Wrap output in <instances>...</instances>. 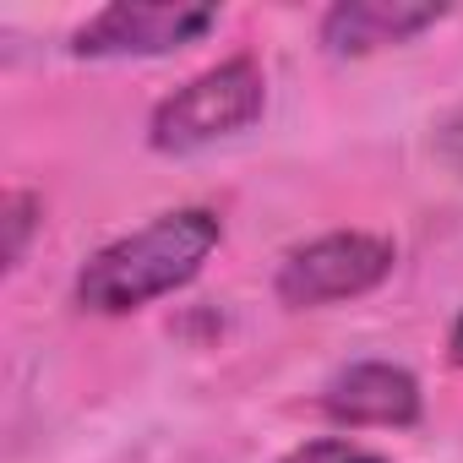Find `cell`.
Segmentation results:
<instances>
[{
    "label": "cell",
    "mask_w": 463,
    "mask_h": 463,
    "mask_svg": "<svg viewBox=\"0 0 463 463\" xmlns=\"http://www.w3.org/2000/svg\"><path fill=\"white\" fill-rule=\"evenodd\" d=\"M223 241V223L218 213L207 207H180V213H164L153 218L137 235L93 251L77 273V306L99 311V317H126V311H142L175 289H185L207 257L218 251Z\"/></svg>",
    "instance_id": "cell-1"
},
{
    "label": "cell",
    "mask_w": 463,
    "mask_h": 463,
    "mask_svg": "<svg viewBox=\"0 0 463 463\" xmlns=\"http://www.w3.org/2000/svg\"><path fill=\"white\" fill-rule=\"evenodd\" d=\"M392 273V241L365 235V229H338V235L306 241L284 257L279 268V300L306 311V306H333L371 295Z\"/></svg>",
    "instance_id": "cell-3"
},
{
    "label": "cell",
    "mask_w": 463,
    "mask_h": 463,
    "mask_svg": "<svg viewBox=\"0 0 463 463\" xmlns=\"http://www.w3.org/2000/svg\"><path fill=\"white\" fill-rule=\"evenodd\" d=\"M33 213H39V202H33L28 191H12V196H6V268H17V262H23V251H28Z\"/></svg>",
    "instance_id": "cell-8"
},
{
    "label": "cell",
    "mask_w": 463,
    "mask_h": 463,
    "mask_svg": "<svg viewBox=\"0 0 463 463\" xmlns=\"http://www.w3.org/2000/svg\"><path fill=\"white\" fill-rule=\"evenodd\" d=\"M279 463H387L382 452L360 447V441H338V436H322V441H306L295 452H284Z\"/></svg>",
    "instance_id": "cell-7"
},
{
    "label": "cell",
    "mask_w": 463,
    "mask_h": 463,
    "mask_svg": "<svg viewBox=\"0 0 463 463\" xmlns=\"http://www.w3.org/2000/svg\"><path fill=\"white\" fill-rule=\"evenodd\" d=\"M207 28H218L213 6H169V0H120V6H104L77 39L71 55L82 61H126V55H169L196 44Z\"/></svg>",
    "instance_id": "cell-4"
},
{
    "label": "cell",
    "mask_w": 463,
    "mask_h": 463,
    "mask_svg": "<svg viewBox=\"0 0 463 463\" xmlns=\"http://www.w3.org/2000/svg\"><path fill=\"white\" fill-rule=\"evenodd\" d=\"M327 420L338 425H414L420 420V382L403 365L387 360H360L349 371H338L322 392Z\"/></svg>",
    "instance_id": "cell-5"
},
{
    "label": "cell",
    "mask_w": 463,
    "mask_h": 463,
    "mask_svg": "<svg viewBox=\"0 0 463 463\" xmlns=\"http://www.w3.org/2000/svg\"><path fill=\"white\" fill-rule=\"evenodd\" d=\"M268 109V77L251 55H235L202 77H191L180 93H169L153 109L147 142L158 153H196L218 137H235L246 126H257Z\"/></svg>",
    "instance_id": "cell-2"
},
{
    "label": "cell",
    "mask_w": 463,
    "mask_h": 463,
    "mask_svg": "<svg viewBox=\"0 0 463 463\" xmlns=\"http://www.w3.org/2000/svg\"><path fill=\"white\" fill-rule=\"evenodd\" d=\"M447 360L452 365H463V317L452 322V333H447Z\"/></svg>",
    "instance_id": "cell-9"
},
{
    "label": "cell",
    "mask_w": 463,
    "mask_h": 463,
    "mask_svg": "<svg viewBox=\"0 0 463 463\" xmlns=\"http://www.w3.org/2000/svg\"><path fill=\"white\" fill-rule=\"evenodd\" d=\"M447 6L436 0H344L322 17V44L333 55H371L382 44H403L425 28H436Z\"/></svg>",
    "instance_id": "cell-6"
}]
</instances>
